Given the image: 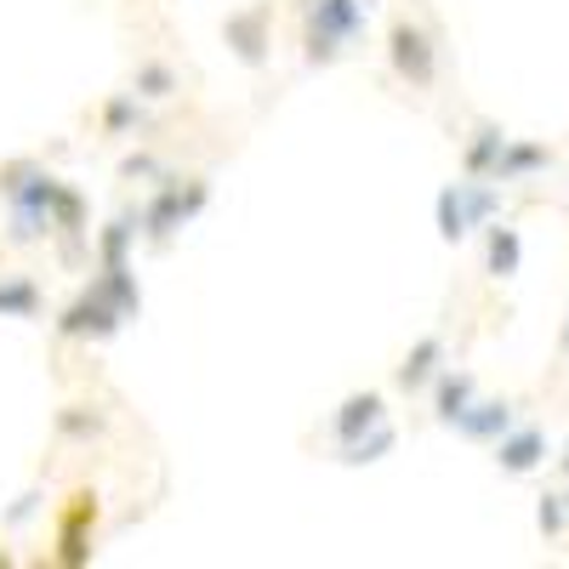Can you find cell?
<instances>
[{
  "instance_id": "6da1fadb",
  "label": "cell",
  "mask_w": 569,
  "mask_h": 569,
  "mask_svg": "<svg viewBox=\"0 0 569 569\" xmlns=\"http://www.w3.org/2000/svg\"><path fill=\"white\" fill-rule=\"evenodd\" d=\"M536 456H541V439H536V433H525V439H518V445L507 450V467H512V472H525V467H536Z\"/></svg>"
},
{
  "instance_id": "7a4b0ae2",
  "label": "cell",
  "mask_w": 569,
  "mask_h": 569,
  "mask_svg": "<svg viewBox=\"0 0 569 569\" xmlns=\"http://www.w3.org/2000/svg\"><path fill=\"white\" fill-rule=\"evenodd\" d=\"M512 262H518V240H512V233H501V240H496V268L512 273Z\"/></svg>"
},
{
  "instance_id": "3957f363",
  "label": "cell",
  "mask_w": 569,
  "mask_h": 569,
  "mask_svg": "<svg viewBox=\"0 0 569 569\" xmlns=\"http://www.w3.org/2000/svg\"><path fill=\"white\" fill-rule=\"evenodd\" d=\"M558 525H563V501L547 496V507H541V530H558Z\"/></svg>"
},
{
  "instance_id": "277c9868",
  "label": "cell",
  "mask_w": 569,
  "mask_h": 569,
  "mask_svg": "<svg viewBox=\"0 0 569 569\" xmlns=\"http://www.w3.org/2000/svg\"><path fill=\"white\" fill-rule=\"evenodd\" d=\"M563 512H569V501H563Z\"/></svg>"
}]
</instances>
